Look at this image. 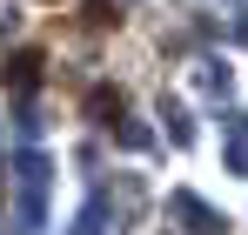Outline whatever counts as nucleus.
I'll list each match as a JSON object with an SVG mask.
<instances>
[{"mask_svg":"<svg viewBox=\"0 0 248 235\" xmlns=\"http://www.w3.org/2000/svg\"><path fill=\"white\" fill-rule=\"evenodd\" d=\"M41 67H47L41 47H20V54L7 61V87H14V94H34V87H41Z\"/></svg>","mask_w":248,"mask_h":235,"instance_id":"obj_1","label":"nucleus"},{"mask_svg":"<svg viewBox=\"0 0 248 235\" xmlns=\"http://www.w3.org/2000/svg\"><path fill=\"white\" fill-rule=\"evenodd\" d=\"M121 87H108V81H101V87H87V115L101 121V128H114V121H121Z\"/></svg>","mask_w":248,"mask_h":235,"instance_id":"obj_2","label":"nucleus"},{"mask_svg":"<svg viewBox=\"0 0 248 235\" xmlns=\"http://www.w3.org/2000/svg\"><path fill=\"white\" fill-rule=\"evenodd\" d=\"M81 20H87V34H114L121 27V7L114 0H81Z\"/></svg>","mask_w":248,"mask_h":235,"instance_id":"obj_3","label":"nucleus"}]
</instances>
